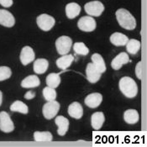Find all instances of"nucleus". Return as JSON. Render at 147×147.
<instances>
[{
    "mask_svg": "<svg viewBox=\"0 0 147 147\" xmlns=\"http://www.w3.org/2000/svg\"><path fill=\"white\" fill-rule=\"evenodd\" d=\"M2 102H3V93H2V92L0 91V106H1V104H2Z\"/></svg>",
    "mask_w": 147,
    "mask_h": 147,
    "instance_id": "34",
    "label": "nucleus"
},
{
    "mask_svg": "<svg viewBox=\"0 0 147 147\" xmlns=\"http://www.w3.org/2000/svg\"><path fill=\"white\" fill-rule=\"evenodd\" d=\"M86 75L88 82H90L91 83H96L101 78L102 73L96 68L92 62H90L87 65Z\"/></svg>",
    "mask_w": 147,
    "mask_h": 147,
    "instance_id": "9",
    "label": "nucleus"
},
{
    "mask_svg": "<svg viewBox=\"0 0 147 147\" xmlns=\"http://www.w3.org/2000/svg\"><path fill=\"white\" fill-rule=\"evenodd\" d=\"M40 82L36 75H30L21 82V87L24 88H34L39 87Z\"/></svg>",
    "mask_w": 147,
    "mask_h": 147,
    "instance_id": "17",
    "label": "nucleus"
},
{
    "mask_svg": "<svg viewBox=\"0 0 147 147\" xmlns=\"http://www.w3.org/2000/svg\"><path fill=\"white\" fill-rule=\"evenodd\" d=\"M34 57H35V54H34V50L30 46L23 47L20 52V59L24 66H27L28 64L34 61Z\"/></svg>",
    "mask_w": 147,
    "mask_h": 147,
    "instance_id": "10",
    "label": "nucleus"
},
{
    "mask_svg": "<svg viewBox=\"0 0 147 147\" xmlns=\"http://www.w3.org/2000/svg\"><path fill=\"white\" fill-rule=\"evenodd\" d=\"M73 50L79 56H87L89 53V49L83 42H76L73 45Z\"/></svg>",
    "mask_w": 147,
    "mask_h": 147,
    "instance_id": "28",
    "label": "nucleus"
},
{
    "mask_svg": "<svg viewBox=\"0 0 147 147\" xmlns=\"http://www.w3.org/2000/svg\"><path fill=\"white\" fill-rule=\"evenodd\" d=\"M34 97H35V92H34V91H28V92L24 94V98H25V99H28V100L34 98Z\"/></svg>",
    "mask_w": 147,
    "mask_h": 147,
    "instance_id": "33",
    "label": "nucleus"
},
{
    "mask_svg": "<svg viewBox=\"0 0 147 147\" xmlns=\"http://www.w3.org/2000/svg\"><path fill=\"white\" fill-rule=\"evenodd\" d=\"M142 67H143L142 61H139L136 67V77H137L138 79L140 80L142 79Z\"/></svg>",
    "mask_w": 147,
    "mask_h": 147,
    "instance_id": "31",
    "label": "nucleus"
},
{
    "mask_svg": "<svg viewBox=\"0 0 147 147\" xmlns=\"http://www.w3.org/2000/svg\"><path fill=\"white\" fill-rule=\"evenodd\" d=\"M34 139L36 142H50L52 140L53 136L49 131H35L34 133Z\"/></svg>",
    "mask_w": 147,
    "mask_h": 147,
    "instance_id": "25",
    "label": "nucleus"
},
{
    "mask_svg": "<svg viewBox=\"0 0 147 147\" xmlns=\"http://www.w3.org/2000/svg\"><path fill=\"white\" fill-rule=\"evenodd\" d=\"M49 67V62L46 59L39 58L34 61L33 69L36 74H43L47 71Z\"/></svg>",
    "mask_w": 147,
    "mask_h": 147,
    "instance_id": "18",
    "label": "nucleus"
},
{
    "mask_svg": "<svg viewBox=\"0 0 147 147\" xmlns=\"http://www.w3.org/2000/svg\"><path fill=\"white\" fill-rule=\"evenodd\" d=\"M15 24V19L11 13L6 9H0V24L7 27L11 28Z\"/></svg>",
    "mask_w": 147,
    "mask_h": 147,
    "instance_id": "11",
    "label": "nucleus"
},
{
    "mask_svg": "<svg viewBox=\"0 0 147 147\" xmlns=\"http://www.w3.org/2000/svg\"><path fill=\"white\" fill-rule=\"evenodd\" d=\"M68 114L74 119H79L83 115V108L78 102H73L68 107Z\"/></svg>",
    "mask_w": 147,
    "mask_h": 147,
    "instance_id": "15",
    "label": "nucleus"
},
{
    "mask_svg": "<svg viewBox=\"0 0 147 147\" xmlns=\"http://www.w3.org/2000/svg\"><path fill=\"white\" fill-rule=\"evenodd\" d=\"M125 45H126L127 52H129V54L130 55H136L140 49V42L135 39H131L128 40L127 44Z\"/></svg>",
    "mask_w": 147,
    "mask_h": 147,
    "instance_id": "26",
    "label": "nucleus"
},
{
    "mask_svg": "<svg viewBox=\"0 0 147 147\" xmlns=\"http://www.w3.org/2000/svg\"><path fill=\"white\" fill-rule=\"evenodd\" d=\"M92 61L93 63V65L96 67V68L101 72L103 73L106 71V65H105V62H104V60L103 58L101 57V55H99L98 53H94L92 57Z\"/></svg>",
    "mask_w": 147,
    "mask_h": 147,
    "instance_id": "23",
    "label": "nucleus"
},
{
    "mask_svg": "<svg viewBox=\"0 0 147 147\" xmlns=\"http://www.w3.org/2000/svg\"><path fill=\"white\" fill-rule=\"evenodd\" d=\"M81 12V7L77 3H69L66 5V14L70 20L75 19L79 15Z\"/></svg>",
    "mask_w": 147,
    "mask_h": 147,
    "instance_id": "16",
    "label": "nucleus"
},
{
    "mask_svg": "<svg viewBox=\"0 0 147 147\" xmlns=\"http://www.w3.org/2000/svg\"><path fill=\"white\" fill-rule=\"evenodd\" d=\"M102 101V96L99 92H93L88 95L84 100L85 104L90 109L98 108Z\"/></svg>",
    "mask_w": 147,
    "mask_h": 147,
    "instance_id": "12",
    "label": "nucleus"
},
{
    "mask_svg": "<svg viewBox=\"0 0 147 147\" xmlns=\"http://www.w3.org/2000/svg\"><path fill=\"white\" fill-rule=\"evenodd\" d=\"M0 129L4 133H10L14 129V125L11 118L5 111L0 112Z\"/></svg>",
    "mask_w": 147,
    "mask_h": 147,
    "instance_id": "8",
    "label": "nucleus"
},
{
    "mask_svg": "<svg viewBox=\"0 0 147 147\" xmlns=\"http://www.w3.org/2000/svg\"><path fill=\"white\" fill-rule=\"evenodd\" d=\"M36 23H37L38 27L40 30L44 31H49L54 27L56 24V20L52 16L46 14V13H42L37 17Z\"/></svg>",
    "mask_w": 147,
    "mask_h": 147,
    "instance_id": "4",
    "label": "nucleus"
},
{
    "mask_svg": "<svg viewBox=\"0 0 147 147\" xmlns=\"http://www.w3.org/2000/svg\"><path fill=\"white\" fill-rule=\"evenodd\" d=\"M104 121H105V117L102 112H96L92 113L91 117V125L94 129H101Z\"/></svg>",
    "mask_w": 147,
    "mask_h": 147,
    "instance_id": "19",
    "label": "nucleus"
},
{
    "mask_svg": "<svg viewBox=\"0 0 147 147\" xmlns=\"http://www.w3.org/2000/svg\"><path fill=\"white\" fill-rule=\"evenodd\" d=\"M12 75L11 69L8 67H0V82L9 79Z\"/></svg>",
    "mask_w": 147,
    "mask_h": 147,
    "instance_id": "30",
    "label": "nucleus"
},
{
    "mask_svg": "<svg viewBox=\"0 0 147 147\" xmlns=\"http://www.w3.org/2000/svg\"><path fill=\"white\" fill-rule=\"evenodd\" d=\"M10 110L12 112H19V113H24V114H27L29 112V108L24 102H21L20 100H17L11 104Z\"/></svg>",
    "mask_w": 147,
    "mask_h": 147,
    "instance_id": "27",
    "label": "nucleus"
},
{
    "mask_svg": "<svg viewBox=\"0 0 147 147\" xmlns=\"http://www.w3.org/2000/svg\"><path fill=\"white\" fill-rule=\"evenodd\" d=\"M61 82V79L60 77V73H50L46 77V80H45L47 86L52 88H57L60 85Z\"/></svg>",
    "mask_w": 147,
    "mask_h": 147,
    "instance_id": "24",
    "label": "nucleus"
},
{
    "mask_svg": "<svg viewBox=\"0 0 147 147\" xmlns=\"http://www.w3.org/2000/svg\"><path fill=\"white\" fill-rule=\"evenodd\" d=\"M116 19L119 24L128 30H133L136 27V18L125 9H118L116 13Z\"/></svg>",
    "mask_w": 147,
    "mask_h": 147,
    "instance_id": "1",
    "label": "nucleus"
},
{
    "mask_svg": "<svg viewBox=\"0 0 147 147\" xmlns=\"http://www.w3.org/2000/svg\"><path fill=\"white\" fill-rule=\"evenodd\" d=\"M124 119L129 125L136 124L140 119V115L136 109H128L124 113Z\"/></svg>",
    "mask_w": 147,
    "mask_h": 147,
    "instance_id": "22",
    "label": "nucleus"
},
{
    "mask_svg": "<svg viewBox=\"0 0 147 147\" xmlns=\"http://www.w3.org/2000/svg\"><path fill=\"white\" fill-rule=\"evenodd\" d=\"M60 103L56 100L53 101H48L44 104L42 109V113L46 119H53L58 113L60 109Z\"/></svg>",
    "mask_w": 147,
    "mask_h": 147,
    "instance_id": "6",
    "label": "nucleus"
},
{
    "mask_svg": "<svg viewBox=\"0 0 147 147\" xmlns=\"http://www.w3.org/2000/svg\"><path fill=\"white\" fill-rule=\"evenodd\" d=\"M128 40H129V38L125 34L119 33V32H115L110 36V42L115 46L125 45L127 44Z\"/></svg>",
    "mask_w": 147,
    "mask_h": 147,
    "instance_id": "20",
    "label": "nucleus"
},
{
    "mask_svg": "<svg viewBox=\"0 0 147 147\" xmlns=\"http://www.w3.org/2000/svg\"><path fill=\"white\" fill-rule=\"evenodd\" d=\"M129 61V55L126 52H121L114 57L111 62V67L114 70H119L125 64Z\"/></svg>",
    "mask_w": 147,
    "mask_h": 147,
    "instance_id": "14",
    "label": "nucleus"
},
{
    "mask_svg": "<svg viewBox=\"0 0 147 147\" xmlns=\"http://www.w3.org/2000/svg\"><path fill=\"white\" fill-rule=\"evenodd\" d=\"M0 4L4 8H9L13 5V0H0Z\"/></svg>",
    "mask_w": 147,
    "mask_h": 147,
    "instance_id": "32",
    "label": "nucleus"
},
{
    "mask_svg": "<svg viewBox=\"0 0 147 147\" xmlns=\"http://www.w3.org/2000/svg\"><path fill=\"white\" fill-rule=\"evenodd\" d=\"M43 97L45 100L48 102V101H53V100H56L57 98V92L55 90V88H50V87H45L43 89Z\"/></svg>",
    "mask_w": 147,
    "mask_h": 147,
    "instance_id": "29",
    "label": "nucleus"
},
{
    "mask_svg": "<svg viewBox=\"0 0 147 147\" xmlns=\"http://www.w3.org/2000/svg\"><path fill=\"white\" fill-rule=\"evenodd\" d=\"M72 45V40L69 36H61L56 40V48L60 55L68 54Z\"/></svg>",
    "mask_w": 147,
    "mask_h": 147,
    "instance_id": "5",
    "label": "nucleus"
},
{
    "mask_svg": "<svg viewBox=\"0 0 147 147\" xmlns=\"http://www.w3.org/2000/svg\"><path fill=\"white\" fill-rule=\"evenodd\" d=\"M55 123L58 126V135L61 136H65L69 129V120L64 116H57L55 119Z\"/></svg>",
    "mask_w": 147,
    "mask_h": 147,
    "instance_id": "13",
    "label": "nucleus"
},
{
    "mask_svg": "<svg viewBox=\"0 0 147 147\" xmlns=\"http://www.w3.org/2000/svg\"><path fill=\"white\" fill-rule=\"evenodd\" d=\"M78 27L84 32H92L97 27V23L92 16H82L78 22Z\"/></svg>",
    "mask_w": 147,
    "mask_h": 147,
    "instance_id": "7",
    "label": "nucleus"
},
{
    "mask_svg": "<svg viewBox=\"0 0 147 147\" xmlns=\"http://www.w3.org/2000/svg\"><path fill=\"white\" fill-rule=\"evenodd\" d=\"M74 61V57L72 55H63L57 60V67L61 70H66L68 68Z\"/></svg>",
    "mask_w": 147,
    "mask_h": 147,
    "instance_id": "21",
    "label": "nucleus"
},
{
    "mask_svg": "<svg viewBox=\"0 0 147 147\" xmlns=\"http://www.w3.org/2000/svg\"><path fill=\"white\" fill-rule=\"evenodd\" d=\"M119 88L126 98H133L138 93V87L135 80L129 77H124L119 80Z\"/></svg>",
    "mask_w": 147,
    "mask_h": 147,
    "instance_id": "2",
    "label": "nucleus"
},
{
    "mask_svg": "<svg viewBox=\"0 0 147 147\" xmlns=\"http://www.w3.org/2000/svg\"><path fill=\"white\" fill-rule=\"evenodd\" d=\"M84 9L89 16L98 17L104 11V5L100 1H91L85 4Z\"/></svg>",
    "mask_w": 147,
    "mask_h": 147,
    "instance_id": "3",
    "label": "nucleus"
}]
</instances>
